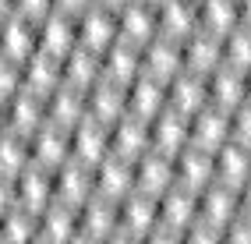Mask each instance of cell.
<instances>
[{"instance_id":"obj_6","label":"cell","mask_w":251,"mask_h":244,"mask_svg":"<svg viewBox=\"0 0 251 244\" xmlns=\"http://www.w3.org/2000/svg\"><path fill=\"white\" fill-rule=\"evenodd\" d=\"M39 50V18L14 11L0 22V53H7L14 60H28Z\"/></svg>"},{"instance_id":"obj_20","label":"cell","mask_w":251,"mask_h":244,"mask_svg":"<svg viewBox=\"0 0 251 244\" xmlns=\"http://www.w3.org/2000/svg\"><path fill=\"white\" fill-rule=\"evenodd\" d=\"M75 43H78V14L53 7L50 14L39 18V46H43V50L64 57Z\"/></svg>"},{"instance_id":"obj_38","label":"cell","mask_w":251,"mask_h":244,"mask_svg":"<svg viewBox=\"0 0 251 244\" xmlns=\"http://www.w3.org/2000/svg\"><path fill=\"white\" fill-rule=\"evenodd\" d=\"M230 138L251 145V99H244L230 110Z\"/></svg>"},{"instance_id":"obj_47","label":"cell","mask_w":251,"mask_h":244,"mask_svg":"<svg viewBox=\"0 0 251 244\" xmlns=\"http://www.w3.org/2000/svg\"><path fill=\"white\" fill-rule=\"evenodd\" d=\"M103 4H110V7H124L127 0H103Z\"/></svg>"},{"instance_id":"obj_9","label":"cell","mask_w":251,"mask_h":244,"mask_svg":"<svg viewBox=\"0 0 251 244\" xmlns=\"http://www.w3.org/2000/svg\"><path fill=\"white\" fill-rule=\"evenodd\" d=\"M110 142L117 156H127V159H138L152 149V121L149 117H138V113H124L121 121H113V131H110Z\"/></svg>"},{"instance_id":"obj_23","label":"cell","mask_w":251,"mask_h":244,"mask_svg":"<svg viewBox=\"0 0 251 244\" xmlns=\"http://www.w3.org/2000/svg\"><path fill=\"white\" fill-rule=\"evenodd\" d=\"M216 181L230 188H244L251 181V145L230 138L216 149Z\"/></svg>"},{"instance_id":"obj_11","label":"cell","mask_w":251,"mask_h":244,"mask_svg":"<svg viewBox=\"0 0 251 244\" xmlns=\"http://www.w3.org/2000/svg\"><path fill=\"white\" fill-rule=\"evenodd\" d=\"M174 159H177V184L191 188V191H202L216 181V152L212 149H202V145L188 142Z\"/></svg>"},{"instance_id":"obj_32","label":"cell","mask_w":251,"mask_h":244,"mask_svg":"<svg viewBox=\"0 0 251 244\" xmlns=\"http://www.w3.org/2000/svg\"><path fill=\"white\" fill-rule=\"evenodd\" d=\"M60 81H64V57L39 46V50L25 60V85L39 89V92H53Z\"/></svg>"},{"instance_id":"obj_22","label":"cell","mask_w":251,"mask_h":244,"mask_svg":"<svg viewBox=\"0 0 251 244\" xmlns=\"http://www.w3.org/2000/svg\"><path fill=\"white\" fill-rule=\"evenodd\" d=\"M127 103H131V113H138V117H149L152 121L156 113H163L170 106V96H166V81L142 71L135 81L127 85Z\"/></svg>"},{"instance_id":"obj_35","label":"cell","mask_w":251,"mask_h":244,"mask_svg":"<svg viewBox=\"0 0 251 244\" xmlns=\"http://www.w3.org/2000/svg\"><path fill=\"white\" fill-rule=\"evenodd\" d=\"M198 22L202 28L226 36L233 25H241V7L237 0H198Z\"/></svg>"},{"instance_id":"obj_10","label":"cell","mask_w":251,"mask_h":244,"mask_svg":"<svg viewBox=\"0 0 251 244\" xmlns=\"http://www.w3.org/2000/svg\"><path fill=\"white\" fill-rule=\"evenodd\" d=\"M127 110H131L127 81H117V78L103 74L96 85H89V117H99V121L113 124V121H121Z\"/></svg>"},{"instance_id":"obj_4","label":"cell","mask_w":251,"mask_h":244,"mask_svg":"<svg viewBox=\"0 0 251 244\" xmlns=\"http://www.w3.org/2000/svg\"><path fill=\"white\" fill-rule=\"evenodd\" d=\"M71 156H75V127L46 121L43 127L32 131V159H36V163L57 170L60 163L71 159Z\"/></svg>"},{"instance_id":"obj_31","label":"cell","mask_w":251,"mask_h":244,"mask_svg":"<svg viewBox=\"0 0 251 244\" xmlns=\"http://www.w3.org/2000/svg\"><path fill=\"white\" fill-rule=\"evenodd\" d=\"M142 46L131 43V39H117L113 46H106L103 50V74L117 78V81H135L142 74Z\"/></svg>"},{"instance_id":"obj_39","label":"cell","mask_w":251,"mask_h":244,"mask_svg":"<svg viewBox=\"0 0 251 244\" xmlns=\"http://www.w3.org/2000/svg\"><path fill=\"white\" fill-rule=\"evenodd\" d=\"M223 244H251V216L237 213L223 226Z\"/></svg>"},{"instance_id":"obj_26","label":"cell","mask_w":251,"mask_h":244,"mask_svg":"<svg viewBox=\"0 0 251 244\" xmlns=\"http://www.w3.org/2000/svg\"><path fill=\"white\" fill-rule=\"evenodd\" d=\"M241 209V188H230L223 181H212L209 188L198 191V213H202L205 220L226 226L233 216H237Z\"/></svg>"},{"instance_id":"obj_1","label":"cell","mask_w":251,"mask_h":244,"mask_svg":"<svg viewBox=\"0 0 251 244\" xmlns=\"http://www.w3.org/2000/svg\"><path fill=\"white\" fill-rule=\"evenodd\" d=\"M156 223H159V198L135 188L131 195L121 198V230H117V241H149Z\"/></svg>"},{"instance_id":"obj_44","label":"cell","mask_w":251,"mask_h":244,"mask_svg":"<svg viewBox=\"0 0 251 244\" xmlns=\"http://www.w3.org/2000/svg\"><path fill=\"white\" fill-rule=\"evenodd\" d=\"M237 213H244V216H251V181L241 188V209Z\"/></svg>"},{"instance_id":"obj_8","label":"cell","mask_w":251,"mask_h":244,"mask_svg":"<svg viewBox=\"0 0 251 244\" xmlns=\"http://www.w3.org/2000/svg\"><path fill=\"white\" fill-rule=\"evenodd\" d=\"M53 173H57V198L85 205L96 195V163H85V159L71 156V159H64Z\"/></svg>"},{"instance_id":"obj_40","label":"cell","mask_w":251,"mask_h":244,"mask_svg":"<svg viewBox=\"0 0 251 244\" xmlns=\"http://www.w3.org/2000/svg\"><path fill=\"white\" fill-rule=\"evenodd\" d=\"M11 205H18V173L0 170V216H4Z\"/></svg>"},{"instance_id":"obj_42","label":"cell","mask_w":251,"mask_h":244,"mask_svg":"<svg viewBox=\"0 0 251 244\" xmlns=\"http://www.w3.org/2000/svg\"><path fill=\"white\" fill-rule=\"evenodd\" d=\"M96 0H57V7L60 11H71V14H81L85 7H92Z\"/></svg>"},{"instance_id":"obj_30","label":"cell","mask_w":251,"mask_h":244,"mask_svg":"<svg viewBox=\"0 0 251 244\" xmlns=\"http://www.w3.org/2000/svg\"><path fill=\"white\" fill-rule=\"evenodd\" d=\"M103 78V50H92L85 43H75L68 53H64V81H75V85H96Z\"/></svg>"},{"instance_id":"obj_45","label":"cell","mask_w":251,"mask_h":244,"mask_svg":"<svg viewBox=\"0 0 251 244\" xmlns=\"http://www.w3.org/2000/svg\"><path fill=\"white\" fill-rule=\"evenodd\" d=\"M18 11V0H0V22L7 18V14H14Z\"/></svg>"},{"instance_id":"obj_49","label":"cell","mask_w":251,"mask_h":244,"mask_svg":"<svg viewBox=\"0 0 251 244\" xmlns=\"http://www.w3.org/2000/svg\"><path fill=\"white\" fill-rule=\"evenodd\" d=\"M152 4H163V0H152Z\"/></svg>"},{"instance_id":"obj_7","label":"cell","mask_w":251,"mask_h":244,"mask_svg":"<svg viewBox=\"0 0 251 244\" xmlns=\"http://www.w3.org/2000/svg\"><path fill=\"white\" fill-rule=\"evenodd\" d=\"M177 184V159L170 152H159V149H149L145 156L135 159V188L149 191V195H159L170 191Z\"/></svg>"},{"instance_id":"obj_18","label":"cell","mask_w":251,"mask_h":244,"mask_svg":"<svg viewBox=\"0 0 251 244\" xmlns=\"http://www.w3.org/2000/svg\"><path fill=\"white\" fill-rule=\"evenodd\" d=\"M188 142H191V117H188V113L166 106L163 113L152 117V149L177 156Z\"/></svg>"},{"instance_id":"obj_5","label":"cell","mask_w":251,"mask_h":244,"mask_svg":"<svg viewBox=\"0 0 251 244\" xmlns=\"http://www.w3.org/2000/svg\"><path fill=\"white\" fill-rule=\"evenodd\" d=\"M142 68L149 74L163 78V81H170L174 74H180L184 71V39L156 32V36L142 46Z\"/></svg>"},{"instance_id":"obj_19","label":"cell","mask_w":251,"mask_h":244,"mask_svg":"<svg viewBox=\"0 0 251 244\" xmlns=\"http://www.w3.org/2000/svg\"><path fill=\"white\" fill-rule=\"evenodd\" d=\"M223 142H230V110L209 103L198 113H191V145L216 152Z\"/></svg>"},{"instance_id":"obj_41","label":"cell","mask_w":251,"mask_h":244,"mask_svg":"<svg viewBox=\"0 0 251 244\" xmlns=\"http://www.w3.org/2000/svg\"><path fill=\"white\" fill-rule=\"evenodd\" d=\"M57 7V0H18V11L22 14H32V18H43Z\"/></svg>"},{"instance_id":"obj_17","label":"cell","mask_w":251,"mask_h":244,"mask_svg":"<svg viewBox=\"0 0 251 244\" xmlns=\"http://www.w3.org/2000/svg\"><path fill=\"white\" fill-rule=\"evenodd\" d=\"M159 32V4L152 0H127L121 7V39L145 46Z\"/></svg>"},{"instance_id":"obj_43","label":"cell","mask_w":251,"mask_h":244,"mask_svg":"<svg viewBox=\"0 0 251 244\" xmlns=\"http://www.w3.org/2000/svg\"><path fill=\"white\" fill-rule=\"evenodd\" d=\"M11 127V99H0V131Z\"/></svg>"},{"instance_id":"obj_13","label":"cell","mask_w":251,"mask_h":244,"mask_svg":"<svg viewBox=\"0 0 251 244\" xmlns=\"http://www.w3.org/2000/svg\"><path fill=\"white\" fill-rule=\"evenodd\" d=\"M53 198H57V173H53V167H43V163L32 159L28 167L18 173V205L46 209Z\"/></svg>"},{"instance_id":"obj_21","label":"cell","mask_w":251,"mask_h":244,"mask_svg":"<svg viewBox=\"0 0 251 244\" xmlns=\"http://www.w3.org/2000/svg\"><path fill=\"white\" fill-rule=\"evenodd\" d=\"M85 117H89V89L75 85V81H60V85L50 92V121L75 127Z\"/></svg>"},{"instance_id":"obj_29","label":"cell","mask_w":251,"mask_h":244,"mask_svg":"<svg viewBox=\"0 0 251 244\" xmlns=\"http://www.w3.org/2000/svg\"><path fill=\"white\" fill-rule=\"evenodd\" d=\"M43 209H28V205H11L0 216V241L7 244H36L43 234Z\"/></svg>"},{"instance_id":"obj_37","label":"cell","mask_w":251,"mask_h":244,"mask_svg":"<svg viewBox=\"0 0 251 244\" xmlns=\"http://www.w3.org/2000/svg\"><path fill=\"white\" fill-rule=\"evenodd\" d=\"M22 85H25V60L0 53V99H11Z\"/></svg>"},{"instance_id":"obj_24","label":"cell","mask_w":251,"mask_h":244,"mask_svg":"<svg viewBox=\"0 0 251 244\" xmlns=\"http://www.w3.org/2000/svg\"><path fill=\"white\" fill-rule=\"evenodd\" d=\"M46 121H50V92L22 85L11 96V127L36 131V127H43Z\"/></svg>"},{"instance_id":"obj_33","label":"cell","mask_w":251,"mask_h":244,"mask_svg":"<svg viewBox=\"0 0 251 244\" xmlns=\"http://www.w3.org/2000/svg\"><path fill=\"white\" fill-rule=\"evenodd\" d=\"M202 25L198 22V0H163L159 4V32L188 39Z\"/></svg>"},{"instance_id":"obj_12","label":"cell","mask_w":251,"mask_h":244,"mask_svg":"<svg viewBox=\"0 0 251 244\" xmlns=\"http://www.w3.org/2000/svg\"><path fill=\"white\" fill-rule=\"evenodd\" d=\"M166 96H170V106L180 113H198L202 106H209V74L184 68L180 74H174L166 81Z\"/></svg>"},{"instance_id":"obj_34","label":"cell","mask_w":251,"mask_h":244,"mask_svg":"<svg viewBox=\"0 0 251 244\" xmlns=\"http://www.w3.org/2000/svg\"><path fill=\"white\" fill-rule=\"evenodd\" d=\"M28 163H32V131H22V127L0 131V170L22 173Z\"/></svg>"},{"instance_id":"obj_46","label":"cell","mask_w":251,"mask_h":244,"mask_svg":"<svg viewBox=\"0 0 251 244\" xmlns=\"http://www.w3.org/2000/svg\"><path fill=\"white\" fill-rule=\"evenodd\" d=\"M241 7V25H251V0H237Z\"/></svg>"},{"instance_id":"obj_15","label":"cell","mask_w":251,"mask_h":244,"mask_svg":"<svg viewBox=\"0 0 251 244\" xmlns=\"http://www.w3.org/2000/svg\"><path fill=\"white\" fill-rule=\"evenodd\" d=\"M96 191L110 195V198H124V195L135 191V159L127 156H103L96 163Z\"/></svg>"},{"instance_id":"obj_16","label":"cell","mask_w":251,"mask_h":244,"mask_svg":"<svg viewBox=\"0 0 251 244\" xmlns=\"http://www.w3.org/2000/svg\"><path fill=\"white\" fill-rule=\"evenodd\" d=\"M223 64V36L220 32H209L198 25L188 39H184V68H191V71H216Z\"/></svg>"},{"instance_id":"obj_2","label":"cell","mask_w":251,"mask_h":244,"mask_svg":"<svg viewBox=\"0 0 251 244\" xmlns=\"http://www.w3.org/2000/svg\"><path fill=\"white\" fill-rule=\"evenodd\" d=\"M117 39H121V7L96 0L92 7L78 14V43L92 46V50H106Z\"/></svg>"},{"instance_id":"obj_36","label":"cell","mask_w":251,"mask_h":244,"mask_svg":"<svg viewBox=\"0 0 251 244\" xmlns=\"http://www.w3.org/2000/svg\"><path fill=\"white\" fill-rule=\"evenodd\" d=\"M223 64L251 71V25H233L223 36Z\"/></svg>"},{"instance_id":"obj_14","label":"cell","mask_w":251,"mask_h":244,"mask_svg":"<svg viewBox=\"0 0 251 244\" xmlns=\"http://www.w3.org/2000/svg\"><path fill=\"white\" fill-rule=\"evenodd\" d=\"M39 223H43L39 241H81V205L75 202L53 198L43 209Z\"/></svg>"},{"instance_id":"obj_27","label":"cell","mask_w":251,"mask_h":244,"mask_svg":"<svg viewBox=\"0 0 251 244\" xmlns=\"http://www.w3.org/2000/svg\"><path fill=\"white\" fill-rule=\"evenodd\" d=\"M113 124L99 121V117H85L81 124H75V156L85 163H99L103 156H110L113 142H110Z\"/></svg>"},{"instance_id":"obj_3","label":"cell","mask_w":251,"mask_h":244,"mask_svg":"<svg viewBox=\"0 0 251 244\" xmlns=\"http://www.w3.org/2000/svg\"><path fill=\"white\" fill-rule=\"evenodd\" d=\"M117 230H121V198L96 191L81 205V241H117Z\"/></svg>"},{"instance_id":"obj_48","label":"cell","mask_w":251,"mask_h":244,"mask_svg":"<svg viewBox=\"0 0 251 244\" xmlns=\"http://www.w3.org/2000/svg\"><path fill=\"white\" fill-rule=\"evenodd\" d=\"M248 99H251V71H248Z\"/></svg>"},{"instance_id":"obj_28","label":"cell","mask_w":251,"mask_h":244,"mask_svg":"<svg viewBox=\"0 0 251 244\" xmlns=\"http://www.w3.org/2000/svg\"><path fill=\"white\" fill-rule=\"evenodd\" d=\"M198 216V191L174 184L170 191L159 195V223L166 226H177L180 234H188V223Z\"/></svg>"},{"instance_id":"obj_25","label":"cell","mask_w":251,"mask_h":244,"mask_svg":"<svg viewBox=\"0 0 251 244\" xmlns=\"http://www.w3.org/2000/svg\"><path fill=\"white\" fill-rule=\"evenodd\" d=\"M244 99H248V71L230 68V64H220L216 71H209V103L233 110Z\"/></svg>"}]
</instances>
